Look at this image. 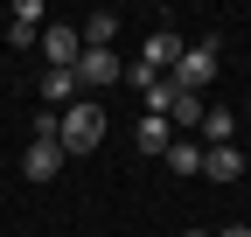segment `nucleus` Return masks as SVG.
<instances>
[{"instance_id": "obj_1", "label": "nucleus", "mask_w": 251, "mask_h": 237, "mask_svg": "<svg viewBox=\"0 0 251 237\" xmlns=\"http://www.w3.org/2000/svg\"><path fill=\"white\" fill-rule=\"evenodd\" d=\"M98 140H105V112H98V98H77L70 112L56 118V146H63V154H98Z\"/></svg>"}, {"instance_id": "obj_2", "label": "nucleus", "mask_w": 251, "mask_h": 237, "mask_svg": "<svg viewBox=\"0 0 251 237\" xmlns=\"http://www.w3.org/2000/svg\"><path fill=\"white\" fill-rule=\"evenodd\" d=\"M209 77H216V35H209V42H188V49H181V63L168 70V84H175V91H188V98H202V91H209Z\"/></svg>"}, {"instance_id": "obj_3", "label": "nucleus", "mask_w": 251, "mask_h": 237, "mask_svg": "<svg viewBox=\"0 0 251 237\" xmlns=\"http://www.w3.org/2000/svg\"><path fill=\"white\" fill-rule=\"evenodd\" d=\"M70 77H77V91H105V84H126V63H119V49H84Z\"/></svg>"}, {"instance_id": "obj_4", "label": "nucleus", "mask_w": 251, "mask_h": 237, "mask_svg": "<svg viewBox=\"0 0 251 237\" xmlns=\"http://www.w3.org/2000/svg\"><path fill=\"white\" fill-rule=\"evenodd\" d=\"M181 35H175V28H147V42H140V70H153V77H168L175 63H181Z\"/></svg>"}, {"instance_id": "obj_5", "label": "nucleus", "mask_w": 251, "mask_h": 237, "mask_svg": "<svg viewBox=\"0 0 251 237\" xmlns=\"http://www.w3.org/2000/svg\"><path fill=\"white\" fill-rule=\"evenodd\" d=\"M42 56H49V70H77L84 35H77L70 21H42Z\"/></svg>"}, {"instance_id": "obj_6", "label": "nucleus", "mask_w": 251, "mask_h": 237, "mask_svg": "<svg viewBox=\"0 0 251 237\" xmlns=\"http://www.w3.org/2000/svg\"><path fill=\"white\" fill-rule=\"evenodd\" d=\"M63 161H70V154H63L56 140H35V146L21 154V174H28V182H56V174H63Z\"/></svg>"}, {"instance_id": "obj_7", "label": "nucleus", "mask_w": 251, "mask_h": 237, "mask_svg": "<svg viewBox=\"0 0 251 237\" xmlns=\"http://www.w3.org/2000/svg\"><path fill=\"white\" fill-rule=\"evenodd\" d=\"M196 140H202V146H237V112H230V105H202Z\"/></svg>"}, {"instance_id": "obj_8", "label": "nucleus", "mask_w": 251, "mask_h": 237, "mask_svg": "<svg viewBox=\"0 0 251 237\" xmlns=\"http://www.w3.org/2000/svg\"><path fill=\"white\" fill-rule=\"evenodd\" d=\"M77 105V77L70 70H42V112H70Z\"/></svg>"}, {"instance_id": "obj_9", "label": "nucleus", "mask_w": 251, "mask_h": 237, "mask_svg": "<svg viewBox=\"0 0 251 237\" xmlns=\"http://www.w3.org/2000/svg\"><path fill=\"white\" fill-rule=\"evenodd\" d=\"M202 174H209V182H237L244 154H237V146H202Z\"/></svg>"}, {"instance_id": "obj_10", "label": "nucleus", "mask_w": 251, "mask_h": 237, "mask_svg": "<svg viewBox=\"0 0 251 237\" xmlns=\"http://www.w3.org/2000/svg\"><path fill=\"white\" fill-rule=\"evenodd\" d=\"M133 140H140V154L153 161V154H168V146H175V126H168V118H153V112H140V133H133Z\"/></svg>"}, {"instance_id": "obj_11", "label": "nucleus", "mask_w": 251, "mask_h": 237, "mask_svg": "<svg viewBox=\"0 0 251 237\" xmlns=\"http://www.w3.org/2000/svg\"><path fill=\"white\" fill-rule=\"evenodd\" d=\"M168 174H202V140H188V133H175V146H168Z\"/></svg>"}, {"instance_id": "obj_12", "label": "nucleus", "mask_w": 251, "mask_h": 237, "mask_svg": "<svg viewBox=\"0 0 251 237\" xmlns=\"http://www.w3.org/2000/svg\"><path fill=\"white\" fill-rule=\"evenodd\" d=\"M77 35H84V49H112V42H119V14H91Z\"/></svg>"}, {"instance_id": "obj_13", "label": "nucleus", "mask_w": 251, "mask_h": 237, "mask_svg": "<svg viewBox=\"0 0 251 237\" xmlns=\"http://www.w3.org/2000/svg\"><path fill=\"white\" fill-rule=\"evenodd\" d=\"M14 28H35L42 35V0H14Z\"/></svg>"}, {"instance_id": "obj_14", "label": "nucleus", "mask_w": 251, "mask_h": 237, "mask_svg": "<svg viewBox=\"0 0 251 237\" xmlns=\"http://www.w3.org/2000/svg\"><path fill=\"white\" fill-rule=\"evenodd\" d=\"M216 237H251V223H224V230H216Z\"/></svg>"}, {"instance_id": "obj_15", "label": "nucleus", "mask_w": 251, "mask_h": 237, "mask_svg": "<svg viewBox=\"0 0 251 237\" xmlns=\"http://www.w3.org/2000/svg\"><path fill=\"white\" fill-rule=\"evenodd\" d=\"M181 237H209V230H181Z\"/></svg>"}]
</instances>
